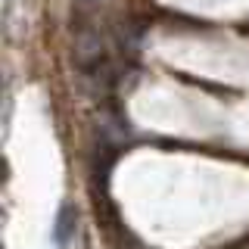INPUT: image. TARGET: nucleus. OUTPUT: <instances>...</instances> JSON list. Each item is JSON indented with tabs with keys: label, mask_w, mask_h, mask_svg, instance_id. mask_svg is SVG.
<instances>
[{
	"label": "nucleus",
	"mask_w": 249,
	"mask_h": 249,
	"mask_svg": "<svg viewBox=\"0 0 249 249\" xmlns=\"http://www.w3.org/2000/svg\"><path fill=\"white\" fill-rule=\"evenodd\" d=\"M75 224H78V212H75L72 206H62V212L56 218V228H53V237H56L59 246H69V243H72Z\"/></svg>",
	"instance_id": "obj_2"
},
{
	"label": "nucleus",
	"mask_w": 249,
	"mask_h": 249,
	"mask_svg": "<svg viewBox=\"0 0 249 249\" xmlns=\"http://www.w3.org/2000/svg\"><path fill=\"white\" fill-rule=\"evenodd\" d=\"M100 59H103V41H100V35L90 28H81L75 37V62L81 69H90Z\"/></svg>",
	"instance_id": "obj_1"
}]
</instances>
